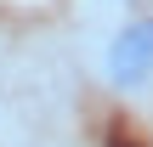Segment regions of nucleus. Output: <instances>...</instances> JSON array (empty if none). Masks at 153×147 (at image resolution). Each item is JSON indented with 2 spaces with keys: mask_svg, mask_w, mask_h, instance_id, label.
<instances>
[{
  "mask_svg": "<svg viewBox=\"0 0 153 147\" xmlns=\"http://www.w3.org/2000/svg\"><path fill=\"white\" fill-rule=\"evenodd\" d=\"M91 68L114 96H148L153 91V6L114 11L102 23Z\"/></svg>",
  "mask_w": 153,
  "mask_h": 147,
  "instance_id": "f257e3e1",
  "label": "nucleus"
},
{
  "mask_svg": "<svg viewBox=\"0 0 153 147\" xmlns=\"http://www.w3.org/2000/svg\"><path fill=\"white\" fill-rule=\"evenodd\" d=\"M102 6H114V11H136V6H153V0H102Z\"/></svg>",
  "mask_w": 153,
  "mask_h": 147,
  "instance_id": "f03ea898",
  "label": "nucleus"
},
{
  "mask_svg": "<svg viewBox=\"0 0 153 147\" xmlns=\"http://www.w3.org/2000/svg\"><path fill=\"white\" fill-rule=\"evenodd\" d=\"M6 130H11V108L0 102V136H6Z\"/></svg>",
  "mask_w": 153,
  "mask_h": 147,
  "instance_id": "7ed1b4c3",
  "label": "nucleus"
},
{
  "mask_svg": "<svg viewBox=\"0 0 153 147\" xmlns=\"http://www.w3.org/2000/svg\"><path fill=\"white\" fill-rule=\"evenodd\" d=\"M0 68H6V40H0Z\"/></svg>",
  "mask_w": 153,
  "mask_h": 147,
  "instance_id": "20e7f679",
  "label": "nucleus"
}]
</instances>
